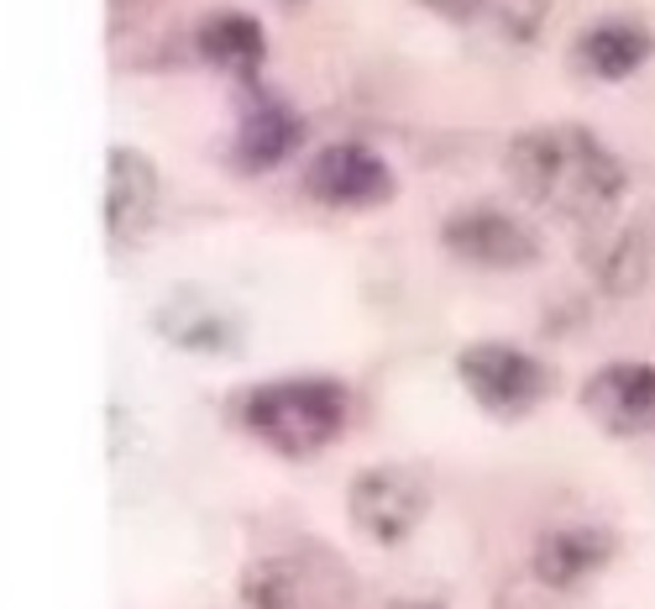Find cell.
I'll return each mask as SVG.
<instances>
[{
	"instance_id": "obj_1",
	"label": "cell",
	"mask_w": 655,
	"mask_h": 609,
	"mask_svg": "<svg viewBox=\"0 0 655 609\" xmlns=\"http://www.w3.org/2000/svg\"><path fill=\"white\" fill-rule=\"evenodd\" d=\"M509 184L519 200L540 205L545 216L572 226H597L614 216V205L630 189V168L614 147L588 126H530L509 143Z\"/></svg>"
},
{
	"instance_id": "obj_2",
	"label": "cell",
	"mask_w": 655,
	"mask_h": 609,
	"mask_svg": "<svg viewBox=\"0 0 655 609\" xmlns=\"http://www.w3.org/2000/svg\"><path fill=\"white\" fill-rule=\"evenodd\" d=\"M241 426L283 457H315L346 431V389L331 379H273L241 400Z\"/></svg>"
},
{
	"instance_id": "obj_3",
	"label": "cell",
	"mask_w": 655,
	"mask_h": 609,
	"mask_svg": "<svg viewBox=\"0 0 655 609\" xmlns=\"http://www.w3.org/2000/svg\"><path fill=\"white\" fill-rule=\"evenodd\" d=\"M247 605L252 609H352L357 589L336 557H325L320 547H294L273 551L247 568Z\"/></svg>"
},
{
	"instance_id": "obj_4",
	"label": "cell",
	"mask_w": 655,
	"mask_h": 609,
	"mask_svg": "<svg viewBox=\"0 0 655 609\" xmlns=\"http://www.w3.org/2000/svg\"><path fill=\"white\" fill-rule=\"evenodd\" d=\"M346 515L357 526L362 541L373 547H398L419 530V520L430 515V484L419 478V467L409 463H377L362 467L352 488H346Z\"/></svg>"
},
{
	"instance_id": "obj_5",
	"label": "cell",
	"mask_w": 655,
	"mask_h": 609,
	"mask_svg": "<svg viewBox=\"0 0 655 609\" xmlns=\"http://www.w3.org/2000/svg\"><path fill=\"white\" fill-rule=\"evenodd\" d=\"M457 379L488 415H530L557 389L551 368L514 342H472L457 358Z\"/></svg>"
},
{
	"instance_id": "obj_6",
	"label": "cell",
	"mask_w": 655,
	"mask_h": 609,
	"mask_svg": "<svg viewBox=\"0 0 655 609\" xmlns=\"http://www.w3.org/2000/svg\"><path fill=\"white\" fill-rule=\"evenodd\" d=\"M582 410L609 436H645V431H655V368L603 363L582 384Z\"/></svg>"
},
{
	"instance_id": "obj_7",
	"label": "cell",
	"mask_w": 655,
	"mask_h": 609,
	"mask_svg": "<svg viewBox=\"0 0 655 609\" xmlns=\"http://www.w3.org/2000/svg\"><path fill=\"white\" fill-rule=\"evenodd\" d=\"M446 247L477 268H524V264H536V252H540L536 231L519 221V216L498 210V205L457 210L446 221Z\"/></svg>"
},
{
	"instance_id": "obj_8",
	"label": "cell",
	"mask_w": 655,
	"mask_h": 609,
	"mask_svg": "<svg viewBox=\"0 0 655 609\" xmlns=\"http://www.w3.org/2000/svg\"><path fill=\"white\" fill-rule=\"evenodd\" d=\"M304 189L315 195L320 205H377L394 195V174L388 163L367 153L357 143H336L320 147L310 168H304Z\"/></svg>"
},
{
	"instance_id": "obj_9",
	"label": "cell",
	"mask_w": 655,
	"mask_h": 609,
	"mask_svg": "<svg viewBox=\"0 0 655 609\" xmlns=\"http://www.w3.org/2000/svg\"><path fill=\"white\" fill-rule=\"evenodd\" d=\"M655 53V32L640 17H603L572 42V63L593 80H630Z\"/></svg>"
},
{
	"instance_id": "obj_10",
	"label": "cell",
	"mask_w": 655,
	"mask_h": 609,
	"mask_svg": "<svg viewBox=\"0 0 655 609\" xmlns=\"http://www.w3.org/2000/svg\"><path fill=\"white\" fill-rule=\"evenodd\" d=\"M614 562V536L603 526H557L536 541V578L545 589H576Z\"/></svg>"
},
{
	"instance_id": "obj_11",
	"label": "cell",
	"mask_w": 655,
	"mask_h": 609,
	"mask_svg": "<svg viewBox=\"0 0 655 609\" xmlns=\"http://www.w3.org/2000/svg\"><path fill=\"white\" fill-rule=\"evenodd\" d=\"M105 216H111V237L116 242H132L142 226L153 221V210H158V174H153V163L132 153V147H116L111 153V179H105Z\"/></svg>"
},
{
	"instance_id": "obj_12",
	"label": "cell",
	"mask_w": 655,
	"mask_h": 609,
	"mask_svg": "<svg viewBox=\"0 0 655 609\" xmlns=\"http://www.w3.org/2000/svg\"><path fill=\"white\" fill-rule=\"evenodd\" d=\"M199 48H205L210 63L231 69V74H247V69H258V59H262V32L252 17L220 11V17H210L199 27Z\"/></svg>"
},
{
	"instance_id": "obj_13",
	"label": "cell",
	"mask_w": 655,
	"mask_h": 609,
	"mask_svg": "<svg viewBox=\"0 0 655 609\" xmlns=\"http://www.w3.org/2000/svg\"><path fill=\"white\" fill-rule=\"evenodd\" d=\"M299 137V126L283 116V111H252L247 126H241V153H252V163H279L289 153V143Z\"/></svg>"
},
{
	"instance_id": "obj_14",
	"label": "cell",
	"mask_w": 655,
	"mask_h": 609,
	"mask_svg": "<svg viewBox=\"0 0 655 609\" xmlns=\"http://www.w3.org/2000/svg\"><path fill=\"white\" fill-rule=\"evenodd\" d=\"M482 21L493 27V38L509 42H530L540 32V21L551 17V0H477Z\"/></svg>"
},
{
	"instance_id": "obj_15",
	"label": "cell",
	"mask_w": 655,
	"mask_h": 609,
	"mask_svg": "<svg viewBox=\"0 0 655 609\" xmlns=\"http://www.w3.org/2000/svg\"><path fill=\"white\" fill-rule=\"evenodd\" d=\"M436 6H446V11H451V6H461V0H436Z\"/></svg>"
}]
</instances>
